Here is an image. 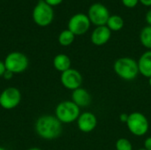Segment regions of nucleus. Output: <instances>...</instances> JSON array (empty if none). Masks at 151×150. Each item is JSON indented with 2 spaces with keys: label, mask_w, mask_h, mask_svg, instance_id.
I'll list each match as a JSON object with an SVG mask.
<instances>
[{
  "label": "nucleus",
  "mask_w": 151,
  "mask_h": 150,
  "mask_svg": "<svg viewBox=\"0 0 151 150\" xmlns=\"http://www.w3.org/2000/svg\"><path fill=\"white\" fill-rule=\"evenodd\" d=\"M144 149L146 150H151V136L145 139V141H144Z\"/></svg>",
  "instance_id": "nucleus-23"
},
{
  "label": "nucleus",
  "mask_w": 151,
  "mask_h": 150,
  "mask_svg": "<svg viewBox=\"0 0 151 150\" xmlns=\"http://www.w3.org/2000/svg\"><path fill=\"white\" fill-rule=\"evenodd\" d=\"M76 123L77 127L81 132L84 133H88L93 132L96 128L97 118L91 111H84L80 114Z\"/></svg>",
  "instance_id": "nucleus-11"
},
{
  "label": "nucleus",
  "mask_w": 151,
  "mask_h": 150,
  "mask_svg": "<svg viewBox=\"0 0 151 150\" xmlns=\"http://www.w3.org/2000/svg\"><path fill=\"white\" fill-rule=\"evenodd\" d=\"M116 150H134L132 142L127 138H119L115 143Z\"/></svg>",
  "instance_id": "nucleus-19"
},
{
  "label": "nucleus",
  "mask_w": 151,
  "mask_h": 150,
  "mask_svg": "<svg viewBox=\"0 0 151 150\" xmlns=\"http://www.w3.org/2000/svg\"><path fill=\"white\" fill-rule=\"evenodd\" d=\"M22 99L21 92L15 87L4 88L0 94V106L7 111L17 108Z\"/></svg>",
  "instance_id": "nucleus-7"
},
{
  "label": "nucleus",
  "mask_w": 151,
  "mask_h": 150,
  "mask_svg": "<svg viewBox=\"0 0 151 150\" xmlns=\"http://www.w3.org/2000/svg\"><path fill=\"white\" fill-rule=\"evenodd\" d=\"M80 114L81 108L71 100L62 101L55 108V117L62 124H72L77 121Z\"/></svg>",
  "instance_id": "nucleus-3"
},
{
  "label": "nucleus",
  "mask_w": 151,
  "mask_h": 150,
  "mask_svg": "<svg viewBox=\"0 0 151 150\" xmlns=\"http://www.w3.org/2000/svg\"><path fill=\"white\" fill-rule=\"evenodd\" d=\"M5 71H6V67H5L4 62L0 60V77H3V75L4 74Z\"/></svg>",
  "instance_id": "nucleus-25"
},
{
  "label": "nucleus",
  "mask_w": 151,
  "mask_h": 150,
  "mask_svg": "<svg viewBox=\"0 0 151 150\" xmlns=\"http://www.w3.org/2000/svg\"><path fill=\"white\" fill-rule=\"evenodd\" d=\"M36 134L46 141H52L59 138L63 133V124L55 115H42L35 123Z\"/></svg>",
  "instance_id": "nucleus-1"
},
{
  "label": "nucleus",
  "mask_w": 151,
  "mask_h": 150,
  "mask_svg": "<svg viewBox=\"0 0 151 150\" xmlns=\"http://www.w3.org/2000/svg\"><path fill=\"white\" fill-rule=\"evenodd\" d=\"M13 75H14V74H13L12 72H10V71L6 70V71H5V72H4V74L3 75V78H4V80H10L11 79H12Z\"/></svg>",
  "instance_id": "nucleus-24"
},
{
  "label": "nucleus",
  "mask_w": 151,
  "mask_h": 150,
  "mask_svg": "<svg viewBox=\"0 0 151 150\" xmlns=\"http://www.w3.org/2000/svg\"><path fill=\"white\" fill-rule=\"evenodd\" d=\"M128 117H129V114H127V113H121L119 115V121L121 123L127 124V122L128 120Z\"/></svg>",
  "instance_id": "nucleus-22"
},
{
  "label": "nucleus",
  "mask_w": 151,
  "mask_h": 150,
  "mask_svg": "<svg viewBox=\"0 0 151 150\" xmlns=\"http://www.w3.org/2000/svg\"><path fill=\"white\" fill-rule=\"evenodd\" d=\"M137 150H146L144 148H142V149H137Z\"/></svg>",
  "instance_id": "nucleus-31"
},
{
  "label": "nucleus",
  "mask_w": 151,
  "mask_h": 150,
  "mask_svg": "<svg viewBox=\"0 0 151 150\" xmlns=\"http://www.w3.org/2000/svg\"><path fill=\"white\" fill-rule=\"evenodd\" d=\"M121 1L122 4L127 8H134L139 3V0H121Z\"/></svg>",
  "instance_id": "nucleus-20"
},
{
  "label": "nucleus",
  "mask_w": 151,
  "mask_h": 150,
  "mask_svg": "<svg viewBox=\"0 0 151 150\" xmlns=\"http://www.w3.org/2000/svg\"><path fill=\"white\" fill-rule=\"evenodd\" d=\"M83 78L81 73L73 68H70L64 72H61L60 82L62 86L71 91H73L81 87Z\"/></svg>",
  "instance_id": "nucleus-10"
},
{
  "label": "nucleus",
  "mask_w": 151,
  "mask_h": 150,
  "mask_svg": "<svg viewBox=\"0 0 151 150\" xmlns=\"http://www.w3.org/2000/svg\"><path fill=\"white\" fill-rule=\"evenodd\" d=\"M49 5H50L51 7H53V6H57V5H58V4H60L62 2H63V0H44Z\"/></svg>",
  "instance_id": "nucleus-21"
},
{
  "label": "nucleus",
  "mask_w": 151,
  "mask_h": 150,
  "mask_svg": "<svg viewBox=\"0 0 151 150\" xmlns=\"http://www.w3.org/2000/svg\"><path fill=\"white\" fill-rule=\"evenodd\" d=\"M111 37V31L107 26L96 27L91 33V42L96 46H103L106 44Z\"/></svg>",
  "instance_id": "nucleus-12"
},
{
  "label": "nucleus",
  "mask_w": 151,
  "mask_h": 150,
  "mask_svg": "<svg viewBox=\"0 0 151 150\" xmlns=\"http://www.w3.org/2000/svg\"><path fill=\"white\" fill-rule=\"evenodd\" d=\"M34 22L39 27H47L51 24L54 19L53 8L44 0H39L32 13Z\"/></svg>",
  "instance_id": "nucleus-6"
},
{
  "label": "nucleus",
  "mask_w": 151,
  "mask_h": 150,
  "mask_svg": "<svg viewBox=\"0 0 151 150\" xmlns=\"http://www.w3.org/2000/svg\"><path fill=\"white\" fill-rule=\"evenodd\" d=\"M149 85H150V87L151 88V77L149 79Z\"/></svg>",
  "instance_id": "nucleus-29"
},
{
  "label": "nucleus",
  "mask_w": 151,
  "mask_h": 150,
  "mask_svg": "<svg viewBox=\"0 0 151 150\" xmlns=\"http://www.w3.org/2000/svg\"><path fill=\"white\" fill-rule=\"evenodd\" d=\"M137 63L140 74L150 79L151 77V50L142 53Z\"/></svg>",
  "instance_id": "nucleus-14"
},
{
  "label": "nucleus",
  "mask_w": 151,
  "mask_h": 150,
  "mask_svg": "<svg viewBox=\"0 0 151 150\" xmlns=\"http://www.w3.org/2000/svg\"><path fill=\"white\" fill-rule=\"evenodd\" d=\"M71 101H73L79 108H86L90 105L92 102V96L90 93L83 88H79L72 91Z\"/></svg>",
  "instance_id": "nucleus-13"
},
{
  "label": "nucleus",
  "mask_w": 151,
  "mask_h": 150,
  "mask_svg": "<svg viewBox=\"0 0 151 150\" xmlns=\"http://www.w3.org/2000/svg\"><path fill=\"white\" fill-rule=\"evenodd\" d=\"M6 70L12 72L13 74H19L27 71L29 65L28 57L22 52L12 51L9 53L4 60Z\"/></svg>",
  "instance_id": "nucleus-5"
},
{
  "label": "nucleus",
  "mask_w": 151,
  "mask_h": 150,
  "mask_svg": "<svg viewBox=\"0 0 151 150\" xmlns=\"http://www.w3.org/2000/svg\"><path fill=\"white\" fill-rule=\"evenodd\" d=\"M124 19L121 16L119 15H111L106 26L108 27V28L112 32H118L120 31L123 27H124Z\"/></svg>",
  "instance_id": "nucleus-16"
},
{
  "label": "nucleus",
  "mask_w": 151,
  "mask_h": 150,
  "mask_svg": "<svg viewBox=\"0 0 151 150\" xmlns=\"http://www.w3.org/2000/svg\"><path fill=\"white\" fill-rule=\"evenodd\" d=\"M91 22L88 17L84 13H76L68 21V29L75 36L85 34L89 30Z\"/></svg>",
  "instance_id": "nucleus-9"
},
{
  "label": "nucleus",
  "mask_w": 151,
  "mask_h": 150,
  "mask_svg": "<svg viewBox=\"0 0 151 150\" xmlns=\"http://www.w3.org/2000/svg\"><path fill=\"white\" fill-rule=\"evenodd\" d=\"M139 2L145 6H151V0H139Z\"/></svg>",
  "instance_id": "nucleus-27"
},
{
  "label": "nucleus",
  "mask_w": 151,
  "mask_h": 150,
  "mask_svg": "<svg viewBox=\"0 0 151 150\" xmlns=\"http://www.w3.org/2000/svg\"><path fill=\"white\" fill-rule=\"evenodd\" d=\"M114 72L126 81L134 80L140 74L138 63L130 57H122L118 58L113 64Z\"/></svg>",
  "instance_id": "nucleus-2"
},
{
  "label": "nucleus",
  "mask_w": 151,
  "mask_h": 150,
  "mask_svg": "<svg viewBox=\"0 0 151 150\" xmlns=\"http://www.w3.org/2000/svg\"><path fill=\"white\" fill-rule=\"evenodd\" d=\"M140 41L143 47L151 50V26L144 27L140 33Z\"/></svg>",
  "instance_id": "nucleus-18"
},
{
  "label": "nucleus",
  "mask_w": 151,
  "mask_h": 150,
  "mask_svg": "<svg viewBox=\"0 0 151 150\" xmlns=\"http://www.w3.org/2000/svg\"><path fill=\"white\" fill-rule=\"evenodd\" d=\"M52 65L58 72H64L66 70L71 68L72 61H71V58L69 57V56H67L66 54L60 53L54 57Z\"/></svg>",
  "instance_id": "nucleus-15"
},
{
  "label": "nucleus",
  "mask_w": 151,
  "mask_h": 150,
  "mask_svg": "<svg viewBox=\"0 0 151 150\" xmlns=\"http://www.w3.org/2000/svg\"><path fill=\"white\" fill-rule=\"evenodd\" d=\"M27 150H42V149H40V148H37V147H33V148H30V149H28Z\"/></svg>",
  "instance_id": "nucleus-28"
},
{
  "label": "nucleus",
  "mask_w": 151,
  "mask_h": 150,
  "mask_svg": "<svg viewBox=\"0 0 151 150\" xmlns=\"http://www.w3.org/2000/svg\"><path fill=\"white\" fill-rule=\"evenodd\" d=\"M146 21L149 26H151V9L149 10L146 13Z\"/></svg>",
  "instance_id": "nucleus-26"
},
{
  "label": "nucleus",
  "mask_w": 151,
  "mask_h": 150,
  "mask_svg": "<svg viewBox=\"0 0 151 150\" xmlns=\"http://www.w3.org/2000/svg\"><path fill=\"white\" fill-rule=\"evenodd\" d=\"M58 42L61 46L67 47L70 46L75 40V35L67 28L63 30L58 35Z\"/></svg>",
  "instance_id": "nucleus-17"
},
{
  "label": "nucleus",
  "mask_w": 151,
  "mask_h": 150,
  "mask_svg": "<svg viewBox=\"0 0 151 150\" xmlns=\"http://www.w3.org/2000/svg\"><path fill=\"white\" fill-rule=\"evenodd\" d=\"M128 131L134 136L142 137L147 134L150 129V122L147 117L139 111H134L129 114L127 122Z\"/></svg>",
  "instance_id": "nucleus-4"
},
{
  "label": "nucleus",
  "mask_w": 151,
  "mask_h": 150,
  "mask_svg": "<svg viewBox=\"0 0 151 150\" xmlns=\"http://www.w3.org/2000/svg\"><path fill=\"white\" fill-rule=\"evenodd\" d=\"M0 150H7L6 149H4V148H3V147H0Z\"/></svg>",
  "instance_id": "nucleus-30"
},
{
  "label": "nucleus",
  "mask_w": 151,
  "mask_h": 150,
  "mask_svg": "<svg viewBox=\"0 0 151 150\" xmlns=\"http://www.w3.org/2000/svg\"><path fill=\"white\" fill-rule=\"evenodd\" d=\"M110 16L108 8L101 3H94L88 8V17L91 24H94L96 27L106 26Z\"/></svg>",
  "instance_id": "nucleus-8"
}]
</instances>
